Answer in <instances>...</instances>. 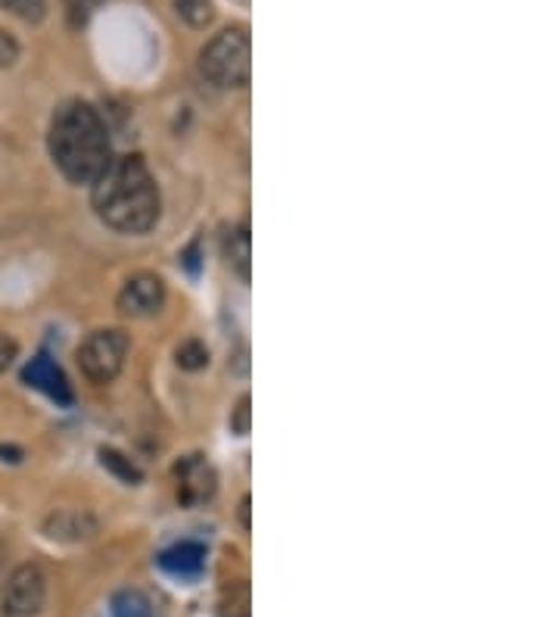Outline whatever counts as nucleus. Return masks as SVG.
Masks as SVG:
<instances>
[{
	"label": "nucleus",
	"mask_w": 560,
	"mask_h": 617,
	"mask_svg": "<svg viewBox=\"0 0 560 617\" xmlns=\"http://www.w3.org/2000/svg\"><path fill=\"white\" fill-rule=\"evenodd\" d=\"M128 349H131V341L122 328H100L87 334L79 346V368L87 381L106 387L122 375Z\"/></svg>",
	"instance_id": "nucleus-4"
},
{
	"label": "nucleus",
	"mask_w": 560,
	"mask_h": 617,
	"mask_svg": "<svg viewBox=\"0 0 560 617\" xmlns=\"http://www.w3.org/2000/svg\"><path fill=\"white\" fill-rule=\"evenodd\" d=\"M100 465L106 471H112L124 484H141L144 480V471L138 468L128 455H122L119 449H100Z\"/></svg>",
	"instance_id": "nucleus-15"
},
{
	"label": "nucleus",
	"mask_w": 560,
	"mask_h": 617,
	"mask_svg": "<svg viewBox=\"0 0 560 617\" xmlns=\"http://www.w3.org/2000/svg\"><path fill=\"white\" fill-rule=\"evenodd\" d=\"M47 150L53 166L72 181V185H94L97 175L109 166L112 147L104 116L87 100H65L47 131Z\"/></svg>",
	"instance_id": "nucleus-2"
},
{
	"label": "nucleus",
	"mask_w": 560,
	"mask_h": 617,
	"mask_svg": "<svg viewBox=\"0 0 560 617\" xmlns=\"http://www.w3.org/2000/svg\"><path fill=\"white\" fill-rule=\"evenodd\" d=\"M41 531L47 539L53 543H65V546H75V543H87L100 533V521L97 514L87 509H57L44 518Z\"/></svg>",
	"instance_id": "nucleus-8"
},
{
	"label": "nucleus",
	"mask_w": 560,
	"mask_h": 617,
	"mask_svg": "<svg viewBox=\"0 0 560 617\" xmlns=\"http://www.w3.org/2000/svg\"><path fill=\"white\" fill-rule=\"evenodd\" d=\"M100 3H104V0H62V7H65V20H69L72 28H82L84 22L97 13Z\"/></svg>",
	"instance_id": "nucleus-18"
},
{
	"label": "nucleus",
	"mask_w": 560,
	"mask_h": 617,
	"mask_svg": "<svg viewBox=\"0 0 560 617\" xmlns=\"http://www.w3.org/2000/svg\"><path fill=\"white\" fill-rule=\"evenodd\" d=\"M16 356H20V343L13 341L10 334H0V375L16 363Z\"/></svg>",
	"instance_id": "nucleus-21"
},
{
	"label": "nucleus",
	"mask_w": 560,
	"mask_h": 617,
	"mask_svg": "<svg viewBox=\"0 0 560 617\" xmlns=\"http://www.w3.org/2000/svg\"><path fill=\"white\" fill-rule=\"evenodd\" d=\"M91 206L106 228L119 235H146L163 215V197L144 156H112L91 185Z\"/></svg>",
	"instance_id": "nucleus-1"
},
{
	"label": "nucleus",
	"mask_w": 560,
	"mask_h": 617,
	"mask_svg": "<svg viewBox=\"0 0 560 617\" xmlns=\"http://www.w3.org/2000/svg\"><path fill=\"white\" fill-rule=\"evenodd\" d=\"M200 75L218 91H243L252 75V38L247 25H228L200 50Z\"/></svg>",
	"instance_id": "nucleus-3"
},
{
	"label": "nucleus",
	"mask_w": 560,
	"mask_h": 617,
	"mask_svg": "<svg viewBox=\"0 0 560 617\" xmlns=\"http://www.w3.org/2000/svg\"><path fill=\"white\" fill-rule=\"evenodd\" d=\"M0 10H7L10 16L38 25L47 16V0H0Z\"/></svg>",
	"instance_id": "nucleus-17"
},
{
	"label": "nucleus",
	"mask_w": 560,
	"mask_h": 617,
	"mask_svg": "<svg viewBox=\"0 0 560 617\" xmlns=\"http://www.w3.org/2000/svg\"><path fill=\"white\" fill-rule=\"evenodd\" d=\"M106 617H153V602L141 590H119L109 598V615Z\"/></svg>",
	"instance_id": "nucleus-13"
},
{
	"label": "nucleus",
	"mask_w": 560,
	"mask_h": 617,
	"mask_svg": "<svg viewBox=\"0 0 560 617\" xmlns=\"http://www.w3.org/2000/svg\"><path fill=\"white\" fill-rule=\"evenodd\" d=\"M44 605H47V574L41 565L25 561L3 583L0 617H41Z\"/></svg>",
	"instance_id": "nucleus-5"
},
{
	"label": "nucleus",
	"mask_w": 560,
	"mask_h": 617,
	"mask_svg": "<svg viewBox=\"0 0 560 617\" xmlns=\"http://www.w3.org/2000/svg\"><path fill=\"white\" fill-rule=\"evenodd\" d=\"M240 524H243V531L252 527V524H249V496H243V502H240Z\"/></svg>",
	"instance_id": "nucleus-23"
},
{
	"label": "nucleus",
	"mask_w": 560,
	"mask_h": 617,
	"mask_svg": "<svg viewBox=\"0 0 560 617\" xmlns=\"http://www.w3.org/2000/svg\"><path fill=\"white\" fill-rule=\"evenodd\" d=\"M175 363L184 371H200V368L208 365V346L203 341H196V337H190V341H184L175 349Z\"/></svg>",
	"instance_id": "nucleus-16"
},
{
	"label": "nucleus",
	"mask_w": 560,
	"mask_h": 617,
	"mask_svg": "<svg viewBox=\"0 0 560 617\" xmlns=\"http://www.w3.org/2000/svg\"><path fill=\"white\" fill-rule=\"evenodd\" d=\"M175 480H178V499L184 506H200L208 502L218 490V474L212 468L206 455H187L175 465Z\"/></svg>",
	"instance_id": "nucleus-7"
},
{
	"label": "nucleus",
	"mask_w": 560,
	"mask_h": 617,
	"mask_svg": "<svg viewBox=\"0 0 560 617\" xmlns=\"http://www.w3.org/2000/svg\"><path fill=\"white\" fill-rule=\"evenodd\" d=\"M171 10L190 28H206L215 20V3L212 0H171Z\"/></svg>",
	"instance_id": "nucleus-14"
},
{
	"label": "nucleus",
	"mask_w": 560,
	"mask_h": 617,
	"mask_svg": "<svg viewBox=\"0 0 560 617\" xmlns=\"http://www.w3.org/2000/svg\"><path fill=\"white\" fill-rule=\"evenodd\" d=\"M230 430L237 437H247L249 430H252V400L249 396H240L237 408L230 412Z\"/></svg>",
	"instance_id": "nucleus-19"
},
{
	"label": "nucleus",
	"mask_w": 560,
	"mask_h": 617,
	"mask_svg": "<svg viewBox=\"0 0 560 617\" xmlns=\"http://www.w3.org/2000/svg\"><path fill=\"white\" fill-rule=\"evenodd\" d=\"M215 617H252V586L249 580H230L215 602Z\"/></svg>",
	"instance_id": "nucleus-12"
},
{
	"label": "nucleus",
	"mask_w": 560,
	"mask_h": 617,
	"mask_svg": "<svg viewBox=\"0 0 560 617\" xmlns=\"http://www.w3.org/2000/svg\"><path fill=\"white\" fill-rule=\"evenodd\" d=\"M22 459H25V452H22L20 447H13V443H0V462L20 465Z\"/></svg>",
	"instance_id": "nucleus-22"
},
{
	"label": "nucleus",
	"mask_w": 560,
	"mask_h": 617,
	"mask_svg": "<svg viewBox=\"0 0 560 617\" xmlns=\"http://www.w3.org/2000/svg\"><path fill=\"white\" fill-rule=\"evenodd\" d=\"M159 568L175 577L203 574V568H206V546L193 543V539H184V543H178V546H171V549L159 555Z\"/></svg>",
	"instance_id": "nucleus-10"
},
{
	"label": "nucleus",
	"mask_w": 560,
	"mask_h": 617,
	"mask_svg": "<svg viewBox=\"0 0 560 617\" xmlns=\"http://www.w3.org/2000/svg\"><path fill=\"white\" fill-rule=\"evenodd\" d=\"M116 306L124 319H150L166 306V284L153 272H138L122 284Z\"/></svg>",
	"instance_id": "nucleus-6"
},
{
	"label": "nucleus",
	"mask_w": 560,
	"mask_h": 617,
	"mask_svg": "<svg viewBox=\"0 0 560 617\" xmlns=\"http://www.w3.org/2000/svg\"><path fill=\"white\" fill-rule=\"evenodd\" d=\"M22 381L28 383L32 390H41L44 396H50L57 405H72V400H75L62 368L50 356H35L22 368Z\"/></svg>",
	"instance_id": "nucleus-9"
},
{
	"label": "nucleus",
	"mask_w": 560,
	"mask_h": 617,
	"mask_svg": "<svg viewBox=\"0 0 560 617\" xmlns=\"http://www.w3.org/2000/svg\"><path fill=\"white\" fill-rule=\"evenodd\" d=\"M16 60H20V41L7 28H0V69L16 66Z\"/></svg>",
	"instance_id": "nucleus-20"
},
{
	"label": "nucleus",
	"mask_w": 560,
	"mask_h": 617,
	"mask_svg": "<svg viewBox=\"0 0 560 617\" xmlns=\"http://www.w3.org/2000/svg\"><path fill=\"white\" fill-rule=\"evenodd\" d=\"M225 262L234 275H240V281H249L252 272V235H249L247 222L234 225L225 232Z\"/></svg>",
	"instance_id": "nucleus-11"
}]
</instances>
